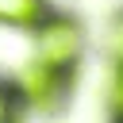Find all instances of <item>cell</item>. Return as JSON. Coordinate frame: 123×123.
Returning <instances> with one entry per match:
<instances>
[{
	"instance_id": "cell-4",
	"label": "cell",
	"mask_w": 123,
	"mask_h": 123,
	"mask_svg": "<svg viewBox=\"0 0 123 123\" xmlns=\"http://www.w3.org/2000/svg\"><path fill=\"white\" fill-rule=\"evenodd\" d=\"M15 108H19V96L8 81H0V123H15Z\"/></svg>"
},
{
	"instance_id": "cell-3",
	"label": "cell",
	"mask_w": 123,
	"mask_h": 123,
	"mask_svg": "<svg viewBox=\"0 0 123 123\" xmlns=\"http://www.w3.org/2000/svg\"><path fill=\"white\" fill-rule=\"evenodd\" d=\"M46 15V0H0V23L8 27H38Z\"/></svg>"
},
{
	"instance_id": "cell-5",
	"label": "cell",
	"mask_w": 123,
	"mask_h": 123,
	"mask_svg": "<svg viewBox=\"0 0 123 123\" xmlns=\"http://www.w3.org/2000/svg\"><path fill=\"white\" fill-rule=\"evenodd\" d=\"M111 108H115V115L123 123V65L115 69V81H111Z\"/></svg>"
},
{
	"instance_id": "cell-2",
	"label": "cell",
	"mask_w": 123,
	"mask_h": 123,
	"mask_svg": "<svg viewBox=\"0 0 123 123\" xmlns=\"http://www.w3.org/2000/svg\"><path fill=\"white\" fill-rule=\"evenodd\" d=\"M12 88H15L19 104H27L31 111H54V108L65 100V92H69V73L50 69V65H42L38 58H31V62L19 69V77H15Z\"/></svg>"
},
{
	"instance_id": "cell-1",
	"label": "cell",
	"mask_w": 123,
	"mask_h": 123,
	"mask_svg": "<svg viewBox=\"0 0 123 123\" xmlns=\"http://www.w3.org/2000/svg\"><path fill=\"white\" fill-rule=\"evenodd\" d=\"M35 58L50 69L73 73L77 58H81V27L69 15H46L35 27Z\"/></svg>"
}]
</instances>
